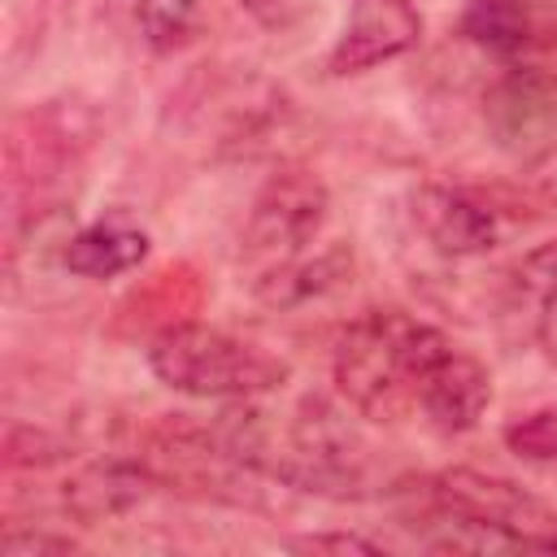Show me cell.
Returning a JSON list of instances; mask_svg holds the SVG:
<instances>
[{
  "label": "cell",
  "mask_w": 557,
  "mask_h": 557,
  "mask_svg": "<svg viewBox=\"0 0 557 557\" xmlns=\"http://www.w3.org/2000/svg\"><path fill=\"white\" fill-rule=\"evenodd\" d=\"M226 448L265 474L278 487L313 496H361L366 492V453L357 431L322 396L296 400L287 413L265 409L261 396L231 400L213 418Z\"/></svg>",
  "instance_id": "1"
},
{
  "label": "cell",
  "mask_w": 557,
  "mask_h": 557,
  "mask_svg": "<svg viewBox=\"0 0 557 557\" xmlns=\"http://www.w3.org/2000/svg\"><path fill=\"white\" fill-rule=\"evenodd\" d=\"M400 518L435 548H557V509L483 470H440L396 487Z\"/></svg>",
  "instance_id": "2"
},
{
  "label": "cell",
  "mask_w": 557,
  "mask_h": 557,
  "mask_svg": "<svg viewBox=\"0 0 557 557\" xmlns=\"http://www.w3.org/2000/svg\"><path fill=\"white\" fill-rule=\"evenodd\" d=\"M453 352L448 335L405 309L357 313L335 344V387L370 422H400L418 409L426 374Z\"/></svg>",
  "instance_id": "3"
},
{
  "label": "cell",
  "mask_w": 557,
  "mask_h": 557,
  "mask_svg": "<svg viewBox=\"0 0 557 557\" xmlns=\"http://www.w3.org/2000/svg\"><path fill=\"white\" fill-rule=\"evenodd\" d=\"M152 374L196 400L270 396L292 379V366L231 331L205 322H174L148 344Z\"/></svg>",
  "instance_id": "4"
},
{
  "label": "cell",
  "mask_w": 557,
  "mask_h": 557,
  "mask_svg": "<svg viewBox=\"0 0 557 557\" xmlns=\"http://www.w3.org/2000/svg\"><path fill=\"white\" fill-rule=\"evenodd\" d=\"M157 487L191 492L205 500H226V505H257L265 487H257L265 474L244 466L226 440L218 435L213 422H196L191 413H165L157 426L144 431L139 453H135Z\"/></svg>",
  "instance_id": "5"
},
{
  "label": "cell",
  "mask_w": 557,
  "mask_h": 557,
  "mask_svg": "<svg viewBox=\"0 0 557 557\" xmlns=\"http://www.w3.org/2000/svg\"><path fill=\"white\" fill-rule=\"evenodd\" d=\"M331 191L313 170L283 165L274 170L261 191L252 196L244 235H239V257L252 274H265L292 257H300L326 226Z\"/></svg>",
  "instance_id": "6"
},
{
  "label": "cell",
  "mask_w": 557,
  "mask_h": 557,
  "mask_svg": "<svg viewBox=\"0 0 557 557\" xmlns=\"http://www.w3.org/2000/svg\"><path fill=\"white\" fill-rule=\"evenodd\" d=\"M418 235L453 261H470L492 252L509 235V205L496 200L483 187H461V183H426L413 191L409 209Z\"/></svg>",
  "instance_id": "7"
},
{
  "label": "cell",
  "mask_w": 557,
  "mask_h": 557,
  "mask_svg": "<svg viewBox=\"0 0 557 557\" xmlns=\"http://www.w3.org/2000/svg\"><path fill=\"white\" fill-rule=\"evenodd\" d=\"M483 126L496 148L531 161L557 144V70L513 61L483 91Z\"/></svg>",
  "instance_id": "8"
},
{
  "label": "cell",
  "mask_w": 557,
  "mask_h": 557,
  "mask_svg": "<svg viewBox=\"0 0 557 557\" xmlns=\"http://www.w3.org/2000/svg\"><path fill=\"white\" fill-rule=\"evenodd\" d=\"M422 39V17L409 0H352L339 39L326 52V74L348 78L405 57Z\"/></svg>",
  "instance_id": "9"
},
{
  "label": "cell",
  "mask_w": 557,
  "mask_h": 557,
  "mask_svg": "<svg viewBox=\"0 0 557 557\" xmlns=\"http://www.w3.org/2000/svg\"><path fill=\"white\" fill-rule=\"evenodd\" d=\"M152 487H157V479L148 474V466L139 457H96V461H83L78 470H70V479L61 483V509L87 527L113 522V518L131 513L135 505H144Z\"/></svg>",
  "instance_id": "10"
},
{
  "label": "cell",
  "mask_w": 557,
  "mask_h": 557,
  "mask_svg": "<svg viewBox=\"0 0 557 557\" xmlns=\"http://www.w3.org/2000/svg\"><path fill=\"white\" fill-rule=\"evenodd\" d=\"M492 405V374L487 366H479L466 352H448L422 383L418 392V413L426 418V426H435L440 435H461L474 431L479 418Z\"/></svg>",
  "instance_id": "11"
},
{
  "label": "cell",
  "mask_w": 557,
  "mask_h": 557,
  "mask_svg": "<svg viewBox=\"0 0 557 557\" xmlns=\"http://www.w3.org/2000/svg\"><path fill=\"white\" fill-rule=\"evenodd\" d=\"M352 270H357L352 248L335 239V244H326L318 252H300V257H292V261H283V265H274L265 274H252L248 283H252V296L261 305H270V309H300L309 300H322V296L348 287Z\"/></svg>",
  "instance_id": "12"
},
{
  "label": "cell",
  "mask_w": 557,
  "mask_h": 557,
  "mask_svg": "<svg viewBox=\"0 0 557 557\" xmlns=\"http://www.w3.org/2000/svg\"><path fill=\"white\" fill-rule=\"evenodd\" d=\"M144 257H148V235L126 213H109V218L87 222L61 239V265L91 283L117 278V274L135 270Z\"/></svg>",
  "instance_id": "13"
},
{
  "label": "cell",
  "mask_w": 557,
  "mask_h": 557,
  "mask_svg": "<svg viewBox=\"0 0 557 557\" xmlns=\"http://www.w3.org/2000/svg\"><path fill=\"white\" fill-rule=\"evenodd\" d=\"M461 35L500 61H522L544 44V26L527 0H466Z\"/></svg>",
  "instance_id": "14"
},
{
  "label": "cell",
  "mask_w": 557,
  "mask_h": 557,
  "mask_svg": "<svg viewBox=\"0 0 557 557\" xmlns=\"http://www.w3.org/2000/svg\"><path fill=\"white\" fill-rule=\"evenodd\" d=\"M200 22L196 0H135V26L152 52H178Z\"/></svg>",
  "instance_id": "15"
},
{
  "label": "cell",
  "mask_w": 557,
  "mask_h": 557,
  "mask_svg": "<svg viewBox=\"0 0 557 557\" xmlns=\"http://www.w3.org/2000/svg\"><path fill=\"white\" fill-rule=\"evenodd\" d=\"M505 448L522 461H557V405L518 413L505 426Z\"/></svg>",
  "instance_id": "16"
},
{
  "label": "cell",
  "mask_w": 557,
  "mask_h": 557,
  "mask_svg": "<svg viewBox=\"0 0 557 557\" xmlns=\"http://www.w3.org/2000/svg\"><path fill=\"white\" fill-rule=\"evenodd\" d=\"M4 461L13 470H48V466L65 461V444L52 431H44V426L13 422L4 431Z\"/></svg>",
  "instance_id": "17"
},
{
  "label": "cell",
  "mask_w": 557,
  "mask_h": 557,
  "mask_svg": "<svg viewBox=\"0 0 557 557\" xmlns=\"http://www.w3.org/2000/svg\"><path fill=\"white\" fill-rule=\"evenodd\" d=\"M0 553L4 557H70L78 553V544L70 535H52V531H4L0 540Z\"/></svg>",
  "instance_id": "18"
},
{
  "label": "cell",
  "mask_w": 557,
  "mask_h": 557,
  "mask_svg": "<svg viewBox=\"0 0 557 557\" xmlns=\"http://www.w3.org/2000/svg\"><path fill=\"white\" fill-rule=\"evenodd\" d=\"M296 553H366V557H379L383 544L366 540V535H352V531H318V535H300L292 540Z\"/></svg>",
  "instance_id": "19"
},
{
  "label": "cell",
  "mask_w": 557,
  "mask_h": 557,
  "mask_svg": "<svg viewBox=\"0 0 557 557\" xmlns=\"http://www.w3.org/2000/svg\"><path fill=\"white\" fill-rule=\"evenodd\" d=\"M535 331H540V344H544L548 361L557 366V292L544 300V309H540V318H535Z\"/></svg>",
  "instance_id": "20"
}]
</instances>
